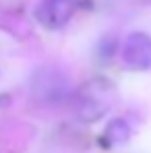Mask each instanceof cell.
I'll list each match as a JSON object with an SVG mask.
<instances>
[{"label": "cell", "mask_w": 151, "mask_h": 153, "mask_svg": "<svg viewBox=\"0 0 151 153\" xmlns=\"http://www.w3.org/2000/svg\"><path fill=\"white\" fill-rule=\"evenodd\" d=\"M106 134H108V139L112 141V143H122L128 139V134H130V126L126 124L124 120H114L108 130H106Z\"/></svg>", "instance_id": "3957f363"}, {"label": "cell", "mask_w": 151, "mask_h": 153, "mask_svg": "<svg viewBox=\"0 0 151 153\" xmlns=\"http://www.w3.org/2000/svg\"><path fill=\"white\" fill-rule=\"evenodd\" d=\"M79 8V0H42L35 8V19L46 29H62Z\"/></svg>", "instance_id": "6da1fadb"}, {"label": "cell", "mask_w": 151, "mask_h": 153, "mask_svg": "<svg viewBox=\"0 0 151 153\" xmlns=\"http://www.w3.org/2000/svg\"><path fill=\"white\" fill-rule=\"evenodd\" d=\"M122 62L132 71H147L151 66V37L147 33H132L126 37Z\"/></svg>", "instance_id": "7a4b0ae2"}]
</instances>
